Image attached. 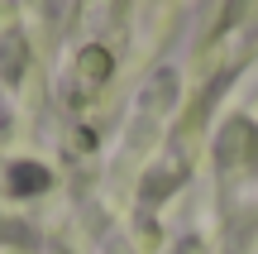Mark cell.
I'll use <instances>...</instances> for the list:
<instances>
[{
  "instance_id": "1",
  "label": "cell",
  "mask_w": 258,
  "mask_h": 254,
  "mask_svg": "<svg viewBox=\"0 0 258 254\" xmlns=\"http://www.w3.org/2000/svg\"><path fill=\"white\" fill-rule=\"evenodd\" d=\"M15 178H19V192H29V187H43V182H48V173H38V168H19Z\"/></svg>"
}]
</instances>
